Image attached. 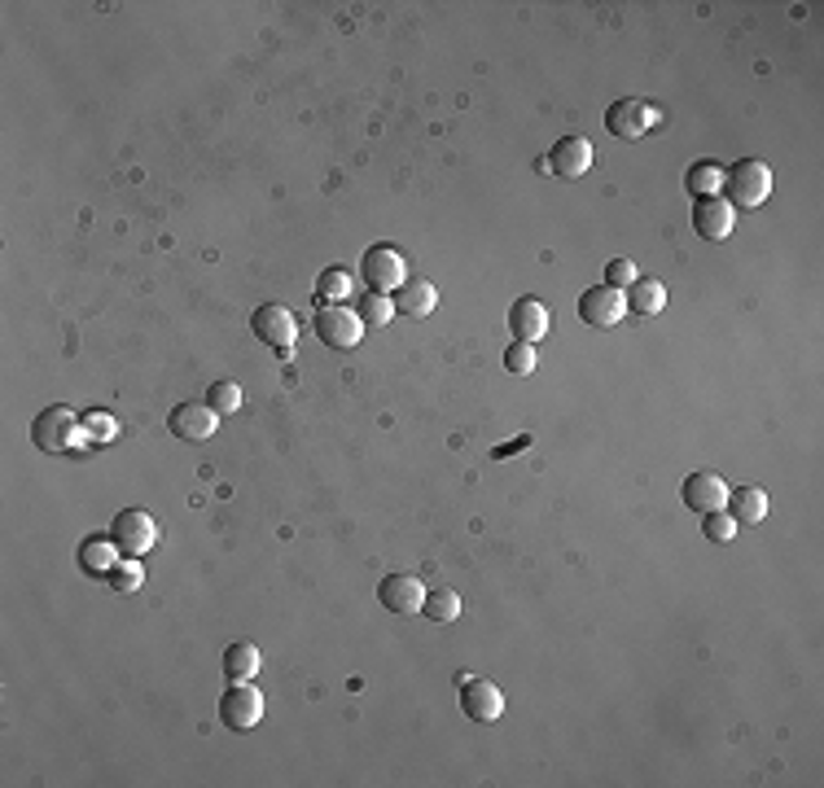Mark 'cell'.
<instances>
[{
  "label": "cell",
  "instance_id": "1",
  "mask_svg": "<svg viewBox=\"0 0 824 788\" xmlns=\"http://www.w3.org/2000/svg\"><path fill=\"white\" fill-rule=\"evenodd\" d=\"M31 438H36L40 452H49V456H66V452H79L88 434H83V421H79L70 408L53 403V408H44V412L31 421Z\"/></svg>",
  "mask_w": 824,
  "mask_h": 788
},
{
  "label": "cell",
  "instance_id": "2",
  "mask_svg": "<svg viewBox=\"0 0 824 788\" xmlns=\"http://www.w3.org/2000/svg\"><path fill=\"white\" fill-rule=\"evenodd\" d=\"M312 328H317V337L330 351H351V347H360V337H364V320L347 302H321L317 315H312Z\"/></svg>",
  "mask_w": 824,
  "mask_h": 788
},
{
  "label": "cell",
  "instance_id": "3",
  "mask_svg": "<svg viewBox=\"0 0 824 788\" xmlns=\"http://www.w3.org/2000/svg\"><path fill=\"white\" fill-rule=\"evenodd\" d=\"M724 189H729L733 206L755 210V206H763L772 197V167L759 163V158H742V163H733L724 171Z\"/></svg>",
  "mask_w": 824,
  "mask_h": 788
},
{
  "label": "cell",
  "instance_id": "4",
  "mask_svg": "<svg viewBox=\"0 0 824 788\" xmlns=\"http://www.w3.org/2000/svg\"><path fill=\"white\" fill-rule=\"evenodd\" d=\"M658 119H662L658 109L649 101H636V96H623V101H614L605 109V128H609L614 141H641L645 132L658 128Z\"/></svg>",
  "mask_w": 824,
  "mask_h": 788
},
{
  "label": "cell",
  "instance_id": "5",
  "mask_svg": "<svg viewBox=\"0 0 824 788\" xmlns=\"http://www.w3.org/2000/svg\"><path fill=\"white\" fill-rule=\"evenodd\" d=\"M111 539H115V547L124 552V556H145L154 543H158V521L145 513V508H124L115 521H111V530H106Z\"/></svg>",
  "mask_w": 824,
  "mask_h": 788
},
{
  "label": "cell",
  "instance_id": "6",
  "mask_svg": "<svg viewBox=\"0 0 824 788\" xmlns=\"http://www.w3.org/2000/svg\"><path fill=\"white\" fill-rule=\"evenodd\" d=\"M250 328H255V337H259L263 347H272L281 360H289L294 337H298V324H294V315H289L281 302H263V307L250 315Z\"/></svg>",
  "mask_w": 824,
  "mask_h": 788
},
{
  "label": "cell",
  "instance_id": "7",
  "mask_svg": "<svg viewBox=\"0 0 824 788\" xmlns=\"http://www.w3.org/2000/svg\"><path fill=\"white\" fill-rule=\"evenodd\" d=\"M360 276L373 294H395L403 281H408V259L395 250V246H373L364 259H360Z\"/></svg>",
  "mask_w": 824,
  "mask_h": 788
},
{
  "label": "cell",
  "instance_id": "8",
  "mask_svg": "<svg viewBox=\"0 0 824 788\" xmlns=\"http://www.w3.org/2000/svg\"><path fill=\"white\" fill-rule=\"evenodd\" d=\"M263 719V693L246 680V684H229V693L220 697V723L229 732H250Z\"/></svg>",
  "mask_w": 824,
  "mask_h": 788
},
{
  "label": "cell",
  "instance_id": "9",
  "mask_svg": "<svg viewBox=\"0 0 824 788\" xmlns=\"http://www.w3.org/2000/svg\"><path fill=\"white\" fill-rule=\"evenodd\" d=\"M167 429L184 442H206L220 429V416L211 412V403H176L167 412Z\"/></svg>",
  "mask_w": 824,
  "mask_h": 788
},
{
  "label": "cell",
  "instance_id": "10",
  "mask_svg": "<svg viewBox=\"0 0 824 788\" xmlns=\"http://www.w3.org/2000/svg\"><path fill=\"white\" fill-rule=\"evenodd\" d=\"M623 311H628L623 294L609 289V285H592V289L579 294V315H583V324H592V328H614V324H623Z\"/></svg>",
  "mask_w": 824,
  "mask_h": 788
},
{
  "label": "cell",
  "instance_id": "11",
  "mask_svg": "<svg viewBox=\"0 0 824 788\" xmlns=\"http://www.w3.org/2000/svg\"><path fill=\"white\" fill-rule=\"evenodd\" d=\"M422 600H426V587L417 583V574L395 570L377 583V605L390 613H422Z\"/></svg>",
  "mask_w": 824,
  "mask_h": 788
},
{
  "label": "cell",
  "instance_id": "12",
  "mask_svg": "<svg viewBox=\"0 0 824 788\" xmlns=\"http://www.w3.org/2000/svg\"><path fill=\"white\" fill-rule=\"evenodd\" d=\"M588 167H592V141L588 137H562V141H553V150L544 158V171H553L562 180H579V176H588Z\"/></svg>",
  "mask_w": 824,
  "mask_h": 788
},
{
  "label": "cell",
  "instance_id": "13",
  "mask_svg": "<svg viewBox=\"0 0 824 788\" xmlns=\"http://www.w3.org/2000/svg\"><path fill=\"white\" fill-rule=\"evenodd\" d=\"M680 500H684V508H693V513H714V508L729 504V482L719 478V474H710V469H697V474L684 478Z\"/></svg>",
  "mask_w": 824,
  "mask_h": 788
},
{
  "label": "cell",
  "instance_id": "14",
  "mask_svg": "<svg viewBox=\"0 0 824 788\" xmlns=\"http://www.w3.org/2000/svg\"><path fill=\"white\" fill-rule=\"evenodd\" d=\"M733 223H737V210L729 206V197H697L693 202V229H697V237L724 242L733 233Z\"/></svg>",
  "mask_w": 824,
  "mask_h": 788
},
{
  "label": "cell",
  "instance_id": "15",
  "mask_svg": "<svg viewBox=\"0 0 824 788\" xmlns=\"http://www.w3.org/2000/svg\"><path fill=\"white\" fill-rule=\"evenodd\" d=\"M461 710L469 723H495L504 714V693L491 680H465L461 684Z\"/></svg>",
  "mask_w": 824,
  "mask_h": 788
},
{
  "label": "cell",
  "instance_id": "16",
  "mask_svg": "<svg viewBox=\"0 0 824 788\" xmlns=\"http://www.w3.org/2000/svg\"><path fill=\"white\" fill-rule=\"evenodd\" d=\"M549 307L540 298H518L508 307V328H513V343H540V337L549 333Z\"/></svg>",
  "mask_w": 824,
  "mask_h": 788
},
{
  "label": "cell",
  "instance_id": "17",
  "mask_svg": "<svg viewBox=\"0 0 824 788\" xmlns=\"http://www.w3.org/2000/svg\"><path fill=\"white\" fill-rule=\"evenodd\" d=\"M435 307H439V289H435L430 281H422V276H412V281H403V285L395 289V311H399V315L422 320V315H430Z\"/></svg>",
  "mask_w": 824,
  "mask_h": 788
},
{
  "label": "cell",
  "instance_id": "18",
  "mask_svg": "<svg viewBox=\"0 0 824 788\" xmlns=\"http://www.w3.org/2000/svg\"><path fill=\"white\" fill-rule=\"evenodd\" d=\"M724 508H729V517H733L737 526H759V521L768 517V495H763L759 487H733Z\"/></svg>",
  "mask_w": 824,
  "mask_h": 788
},
{
  "label": "cell",
  "instance_id": "19",
  "mask_svg": "<svg viewBox=\"0 0 824 788\" xmlns=\"http://www.w3.org/2000/svg\"><path fill=\"white\" fill-rule=\"evenodd\" d=\"M115 552H119V547H115V539H111V534H106V539L88 534V539L79 543V570H83V574H92V579H96V574L106 579V574L115 570Z\"/></svg>",
  "mask_w": 824,
  "mask_h": 788
},
{
  "label": "cell",
  "instance_id": "20",
  "mask_svg": "<svg viewBox=\"0 0 824 788\" xmlns=\"http://www.w3.org/2000/svg\"><path fill=\"white\" fill-rule=\"evenodd\" d=\"M224 674H229V684H246L259 674V648L250 640H233L224 648Z\"/></svg>",
  "mask_w": 824,
  "mask_h": 788
},
{
  "label": "cell",
  "instance_id": "21",
  "mask_svg": "<svg viewBox=\"0 0 824 788\" xmlns=\"http://www.w3.org/2000/svg\"><path fill=\"white\" fill-rule=\"evenodd\" d=\"M684 189H688V197H719L724 193V167L719 163H693L688 176H684Z\"/></svg>",
  "mask_w": 824,
  "mask_h": 788
},
{
  "label": "cell",
  "instance_id": "22",
  "mask_svg": "<svg viewBox=\"0 0 824 788\" xmlns=\"http://www.w3.org/2000/svg\"><path fill=\"white\" fill-rule=\"evenodd\" d=\"M628 307H632L636 315H658V311L667 307V285H662V281H645V276H636V285L628 289Z\"/></svg>",
  "mask_w": 824,
  "mask_h": 788
},
{
  "label": "cell",
  "instance_id": "23",
  "mask_svg": "<svg viewBox=\"0 0 824 788\" xmlns=\"http://www.w3.org/2000/svg\"><path fill=\"white\" fill-rule=\"evenodd\" d=\"M356 315L364 320V328H382V324H390V315H395V298L390 294H364L360 298V307H356Z\"/></svg>",
  "mask_w": 824,
  "mask_h": 788
},
{
  "label": "cell",
  "instance_id": "24",
  "mask_svg": "<svg viewBox=\"0 0 824 788\" xmlns=\"http://www.w3.org/2000/svg\"><path fill=\"white\" fill-rule=\"evenodd\" d=\"M106 583H111V592H119V596H132V592L145 583V570L137 566V556H124V560H115V570L106 574Z\"/></svg>",
  "mask_w": 824,
  "mask_h": 788
},
{
  "label": "cell",
  "instance_id": "25",
  "mask_svg": "<svg viewBox=\"0 0 824 788\" xmlns=\"http://www.w3.org/2000/svg\"><path fill=\"white\" fill-rule=\"evenodd\" d=\"M347 294H351V272L347 268H325L317 276V298L321 302H347Z\"/></svg>",
  "mask_w": 824,
  "mask_h": 788
},
{
  "label": "cell",
  "instance_id": "26",
  "mask_svg": "<svg viewBox=\"0 0 824 788\" xmlns=\"http://www.w3.org/2000/svg\"><path fill=\"white\" fill-rule=\"evenodd\" d=\"M422 613L430 618V622H452V618H461V596L456 592H430L426 600H422Z\"/></svg>",
  "mask_w": 824,
  "mask_h": 788
},
{
  "label": "cell",
  "instance_id": "27",
  "mask_svg": "<svg viewBox=\"0 0 824 788\" xmlns=\"http://www.w3.org/2000/svg\"><path fill=\"white\" fill-rule=\"evenodd\" d=\"M701 534H706L710 543H733V539H737V521L729 517V508L701 513Z\"/></svg>",
  "mask_w": 824,
  "mask_h": 788
},
{
  "label": "cell",
  "instance_id": "28",
  "mask_svg": "<svg viewBox=\"0 0 824 788\" xmlns=\"http://www.w3.org/2000/svg\"><path fill=\"white\" fill-rule=\"evenodd\" d=\"M206 403H211L216 416L237 412V408H242V386H237V382H216L211 390H206Z\"/></svg>",
  "mask_w": 824,
  "mask_h": 788
},
{
  "label": "cell",
  "instance_id": "29",
  "mask_svg": "<svg viewBox=\"0 0 824 788\" xmlns=\"http://www.w3.org/2000/svg\"><path fill=\"white\" fill-rule=\"evenodd\" d=\"M504 369H508L513 377H531V373H536V347H531V343H513V347L504 351Z\"/></svg>",
  "mask_w": 824,
  "mask_h": 788
},
{
  "label": "cell",
  "instance_id": "30",
  "mask_svg": "<svg viewBox=\"0 0 824 788\" xmlns=\"http://www.w3.org/2000/svg\"><path fill=\"white\" fill-rule=\"evenodd\" d=\"M83 434H88L92 442H115L119 425H115L111 412H88V416H83Z\"/></svg>",
  "mask_w": 824,
  "mask_h": 788
},
{
  "label": "cell",
  "instance_id": "31",
  "mask_svg": "<svg viewBox=\"0 0 824 788\" xmlns=\"http://www.w3.org/2000/svg\"><path fill=\"white\" fill-rule=\"evenodd\" d=\"M605 285L609 289H632L636 285V263L632 259H609L605 263Z\"/></svg>",
  "mask_w": 824,
  "mask_h": 788
},
{
  "label": "cell",
  "instance_id": "32",
  "mask_svg": "<svg viewBox=\"0 0 824 788\" xmlns=\"http://www.w3.org/2000/svg\"><path fill=\"white\" fill-rule=\"evenodd\" d=\"M527 442H531V438H518V442H504V447H495V452H491V456H495V461H504V456H513V452H523V447H527Z\"/></svg>",
  "mask_w": 824,
  "mask_h": 788
}]
</instances>
